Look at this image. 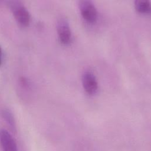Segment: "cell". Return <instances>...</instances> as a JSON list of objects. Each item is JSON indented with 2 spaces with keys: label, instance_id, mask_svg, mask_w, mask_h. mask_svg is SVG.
Returning <instances> with one entry per match:
<instances>
[{
  "label": "cell",
  "instance_id": "cell-5",
  "mask_svg": "<svg viewBox=\"0 0 151 151\" xmlns=\"http://www.w3.org/2000/svg\"><path fill=\"white\" fill-rule=\"evenodd\" d=\"M83 85L85 91L89 94H94L97 90V82L95 76L91 73H86L83 77Z\"/></svg>",
  "mask_w": 151,
  "mask_h": 151
},
{
  "label": "cell",
  "instance_id": "cell-8",
  "mask_svg": "<svg viewBox=\"0 0 151 151\" xmlns=\"http://www.w3.org/2000/svg\"><path fill=\"white\" fill-rule=\"evenodd\" d=\"M1 54H2L1 49V47H0V65L1 64Z\"/></svg>",
  "mask_w": 151,
  "mask_h": 151
},
{
  "label": "cell",
  "instance_id": "cell-3",
  "mask_svg": "<svg viewBox=\"0 0 151 151\" xmlns=\"http://www.w3.org/2000/svg\"><path fill=\"white\" fill-rule=\"evenodd\" d=\"M0 144L3 151H18L11 134L5 129H0Z\"/></svg>",
  "mask_w": 151,
  "mask_h": 151
},
{
  "label": "cell",
  "instance_id": "cell-7",
  "mask_svg": "<svg viewBox=\"0 0 151 151\" xmlns=\"http://www.w3.org/2000/svg\"><path fill=\"white\" fill-rule=\"evenodd\" d=\"M1 114L2 117L5 119V120L7 122L9 126L12 128H15V122L14 119V117L13 114L11 113L10 110L7 109H4L1 111Z\"/></svg>",
  "mask_w": 151,
  "mask_h": 151
},
{
  "label": "cell",
  "instance_id": "cell-1",
  "mask_svg": "<svg viewBox=\"0 0 151 151\" xmlns=\"http://www.w3.org/2000/svg\"><path fill=\"white\" fill-rule=\"evenodd\" d=\"M11 8L17 22L22 27H28L31 22V16L28 10L18 0L11 2Z\"/></svg>",
  "mask_w": 151,
  "mask_h": 151
},
{
  "label": "cell",
  "instance_id": "cell-2",
  "mask_svg": "<svg viewBox=\"0 0 151 151\" xmlns=\"http://www.w3.org/2000/svg\"><path fill=\"white\" fill-rule=\"evenodd\" d=\"M80 9L83 17L89 22H93L97 18V11L95 6L90 0H81Z\"/></svg>",
  "mask_w": 151,
  "mask_h": 151
},
{
  "label": "cell",
  "instance_id": "cell-6",
  "mask_svg": "<svg viewBox=\"0 0 151 151\" xmlns=\"http://www.w3.org/2000/svg\"><path fill=\"white\" fill-rule=\"evenodd\" d=\"M136 10L140 13H149L151 12V4L150 0H134Z\"/></svg>",
  "mask_w": 151,
  "mask_h": 151
},
{
  "label": "cell",
  "instance_id": "cell-4",
  "mask_svg": "<svg viewBox=\"0 0 151 151\" xmlns=\"http://www.w3.org/2000/svg\"><path fill=\"white\" fill-rule=\"evenodd\" d=\"M57 32L61 42L68 44L71 41V34L68 22L64 19H60L57 24Z\"/></svg>",
  "mask_w": 151,
  "mask_h": 151
}]
</instances>
